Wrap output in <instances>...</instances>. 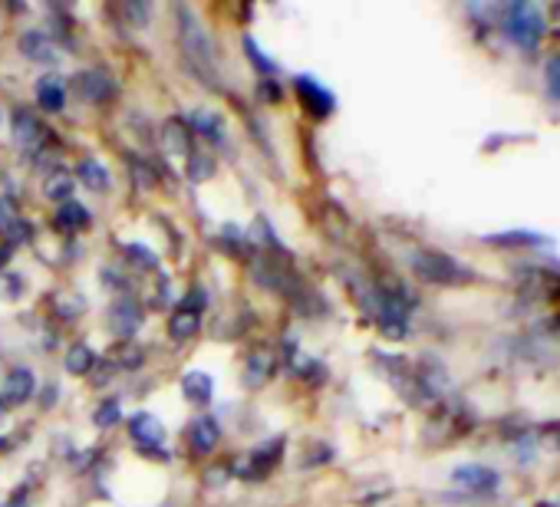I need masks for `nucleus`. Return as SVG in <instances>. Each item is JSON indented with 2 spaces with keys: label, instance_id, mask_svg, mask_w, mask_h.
Returning a JSON list of instances; mask_svg holds the SVG:
<instances>
[{
  "label": "nucleus",
  "instance_id": "1",
  "mask_svg": "<svg viewBox=\"0 0 560 507\" xmlns=\"http://www.w3.org/2000/svg\"><path fill=\"white\" fill-rule=\"evenodd\" d=\"M175 14H178V34H182V50H185L188 70H191L208 90H218V86H221L218 50H214V40H211L208 27L198 21V14H195L188 4H178Z\"/></svg>",
  "mask_w": 560,
  "mask_h": 507
},
{
  "label": "nucleus",
  "instance_id": "2",
  "mask_svg": "<svg viewBox=\"0 0 560 507\" xmlns=\"http://www.w3.org/2000/svg\"><path fill=\"white\" fill-rule=\"evenodd\" d=\"M412 271L425 284H442V287H455V284L475 281L471 268H465L462 261L452 258V254H442V250H416L412 254Z\"/></svg>",
  "mask_w": 560,
  "mask_h": 507
},
{
  "label": "nucleus",
  "instance_id": "3",
  "mask_svg": "<svg viewBox=\"0 0 560 507\" xmlns=\"http://www.w3.org/2000/svg\"><path fill=\"white\" fill-rule=\"evenodd\" d=\"M504 31L511 37V44H517L521 50H537L540 37H544V14L537 4H514L504 14Z\"/></svg>",
  "mask_w": 560,
  "mask_h": 507
},
{
  "label": "nucleus",
  "instance_id": "4",
  "mask_svg": "<svg viewBox=\"0 0 560 507\" xmlns=\"http://www.w3.org/2000/svg\"><path fill=\"white\" fill-rule=\"evenodd\" d=\"M254 278H257V284H264V287H270V291H277V294H291V297H294V294H304L298 274H294L284 261H273V258L257 261V264H254Z\"/></svg>",
  "mask_w": 560,
  "mask_h": 507
},
{
  "label": "nucleus",
  "instance_id": "5",
  "mask_svg": "<svg viewBox=\"0 0 560 507\" xmlns=\"http://www.w3.org/2000/svg\"><path fill=\"white\" fill-rule=\"evenodd\" d=\"M129 435H132V441H136L145 455H162V458H165V451H162V445H165V425H162L155 415H149V412L132 415V418H129Z\"/></svg>",
  "mask_w": 560,
  "mask_h": 507
},
{
  "label": "nucleus",
  "instance_id": "6",
  "mask_svg": "<svg viewBox=\"0 0 560 507\" xmlns=\"http://www.w3.org/2000/svg\"><path fill=\"white\" fill-rule=\"evenodd\" d=\"M18 47H21V54H24L31 63L54 67V63L63 60V47H60L50 34H44V31H27V34H21Z\"/></svg>",
  "mask_w": 560,
  "mask_h": 507
},
{
  "label": "nucleus",
  "instance_id": "7",
  "mask_svg": "<svg viewBox=\"0 0 560 507\" xmlns=\"http://www.w3.org/2000/svg\"><path fill=\"white\" fill-rule=\"evenodd\" d=\"M294 90H298L304 109H307L311 116H317V119H327V116L334 113V106H337L334 93H330L327 86H320V80H314V76H298V80H294Z\"/></svg>",
  "mask_w": 560,
  "mask_h": 507
},
{
  "label": "nucleus",
  "instance_id": "8",
  "mask_svg": "<svg viewBox=\"0 0 560 507\" xmlns=\"http://www.w3.org/2000/svg\"><path fill=\"white\" fill-rule=\"evenodd\" d=\"M73 90H77L80 99H86V103H93V106H103V103H109V99L116 96V83H113V76L103 73V70H86V73H80V76L73 80Z\"/></svg>",
  "mask_w": 560,
  "mask_h": 507
},
{
  "label": "nucleus",
  "instance_id": "9",
  "mask_svg": "<svg viewBox=\"0 0 560 507\" xmlns=\"http://www.w3.org/2000/svg\"><path fill=\"white\" fill-rule=\"evenodd\" d=\"M280 455H284V438H270V441H264V445H257L250 451V458L237 468V474L247 477V481H257L280 461Z\"/></svg>",
  "mask_w": 560,
  "mask_h": 507
},
{
  "label": "nucleus",
  "instance_id": "10",
  "mask_svg": "<svg viewBox=\"0 0 560 507\" xmlns=\"http://www.w3.org/2000/svg\"><path fill=\"white\" fill-rule=\"evenodd\" d=\"M34 392H37V379H34V373H31V369H24V366H18V369H11V373H8V379H4V389H0V405L18 409V405L31 402V399H34Z\"/></svg>",
  "mask_w": 560,
  "mask_h": 507
},
{
  "label": "nucleus",
  "instance_id": "11",
  "mask_svg": "<svg viewBox=\"0 0 560 507\" xmlns=\"http://www.w3.org/2000/svg\"><path fill=\"white\" fill-rule=\"evenodd\" d=\"M14 142L24 152H40L44 142H47V126L31 109H18L14 113Z\"/></svg>",
  "mask_w": 560,
  "mask_h": 507
},
{
  "label": "nucleus",
  "instance_id": "12",
  "mask_svg": "<svg viewBox=\"0 0 560 507\" xmlns=\"http://www.w3.org/2000/svg\"><path fill=\"white\" fill-rule=\"evenodd\" d=\"M109 330L116 333V337H136L139 333V327H142V307L132 300V297H119L113 307H109Z\"/></svg>",
  "mask_w": 560,
  "mask_h": 507
},
{
  "label": "nucleus",
  "instance_id": "13",
  "mask_svg": "<svg viewBox=\"0 0 560 507\" xmlns=\"http://www.w3.org/2000/svg\"><path fill=\"white\" fill-rule=\"evenodd\" d=\"M452 481L458 487L471 491V494H488V491L498 487V474L491 468H485V464H462V468L452 471Z\"/></svg>",
  "mask_w": 560,
  "mask_h": 507
},
{
  "label": "nucleus",
  "instance_id": "14",
  "mask_svg": "<svg viewBox=\"0 0 560 507\" xmlns=\"http://www.w3.org/2000/svg\"><path fill=\"white\" fill-rule=\"evenodd\" d=\"M162 149L175 158H188L191 155V132L182 119H168L162 126Z\"/></svg>",
  "mask_w": 560,
  "mask_h": 507
},
{
  "label": "nucleus",
  "instance_id": "15",
  "mask_svg": "<svg viewBox=\"0 0 560 507\" xmlns=\"http://www.w3.org/2000/svg\"><path fill=\"white\" fill-rule=\"evenodd\" d=\"M218 438H221V428H218V422H214V418H208V415L195 418V422H191V428H188V441H191V448H195V451H201V455L214 451Z\"/></svg>",
  "mask_w": 560,
  "mask_h": 507
},
{
  "label": "nucleus",
  "instance_id": "16",
  "mask_svg": "<svg viewBox=\"0 0 560 507\" xmlns=\"http://www.w3.org/2000/svg\"><path fill=\"white\" fill-rule=\"evenodd\" d=\"M270 373H273V356L267 350H254L247 356V363H244V382H247V389H260L270 379Z\"/></svg>",
  "mask_w": 560,
  "mask_h": 507
},
{
  "label": "nucleus",
  "instance_id": "17",
  "mask_svg": "<svg viewBox=\"0 0 560 507\" xmlns=\"http://www.w3.org/2000/svg\"><path fill=\"white\" fill-rule=\"evenodd\" d=\"M182 392L191 405H208L214 396V382L208 373H185L182 376Z\"/></svg>",
  "mask_w": 560,
  "mask_h": 507
},
{
  "label": "nucleus",
  "instance_id": "18",
  "mask_svg": "<svg viewBox=\"0 0 560 507\" xmlns=\"http://www.w3.org/2000/svg\"><path fill=\"white\" fill-rule=\"evenodd\" d=\"M37 103L47 109V113H60L67 106V86L60 76H44L37 83Z\"/></svg>",
  "mask_w": 560,
  "mask_h": 507
},
{
  "label": "nucleus",
  "instance_id": "19",
  "mask_svg": "<svg viewBox=\"0 0 560 507\" xmlns=\"http://www.w3.org/2000/svg\"><path fill=\"white\" fill-rule=\"evenodd\" d=\"M54 227L63 231V234H73V231H83L90 227V211L77 201H67L57 208V217H54Z\"/></svg>",
  "mask_w": 560,
  "mask_h": 507
},
{
  "label": "nucleus",
  "instance_id": "20",
  "mask_svg": "<svg viewBox=\"0 0 560 507\" xmlns=\"http://www.w3.org/2000/svg\"><path fill=\"white\" fill-rule=\"evenodd\" d=\"M191 132L205 135V139H224V119L214 109H195L185 122Z\"/></svg>",
  "mask_w": 560,
  "mask_h": 507
},
{
  "label": "nucleus",
  "instance_id": "21",
  "mask_svg": "<svg viewBox=\"0 0 560 507\" xmlns=\"http://www.w3.org/2000/svg\"><path fill=\"white\" fill-rule=\"evenodd\" d=\"M198 327H201V314H195V310H175L172 314V320H168V337L172 340H178V343H188L195 333H198Z\"/></svg>",
  "mask_w": 560,
  "mask_h": 507
},
{
  "label": "nucleus",
  "instance_id": "22",
  "mask_svg": "<svg viewBox=\"0 0 560 507\" xmlns=\"http://www.w3.org/2000/svg\"><path fill=\"white\" fill-rule=\"evenodd\" d=\"M80 181H83L90 191H106V188L113 185V178H109L106 165H103V162H96V158H83V162H80Z\"/></svg>",
  "mask_w": 560,
  "mask_h": 507
},
{
  "label": "nucleus",
  "instance_id": "23",
  "mask_svg": "<svg viewBox=\"0 0 560 507\" xmlns=\"http://www.w3.org/2000/svg\"><path fill=\"white\" fill-rule=\"evenodd\" d=\"M93 366H96V353H93L86 343L70 346V353H67V369H70L73 376H86Z\"/></svg>",
  "mask_w": 560,
  "mask_h": 507
},
{
  "label": "nucleus",
  "instance_id": "24",
  "mask_svg": "<svg viewBox=\"0 0 560 507\" xmlns=\"http://www.w3.org/2000/svg\"><path fill=\"white\" fill-rule=\"evenodd\" d=\"M73 175H67V172H54L50 178H47V185H44V194L50 198V201H63L67 204V198L73 194Z\"/></svg>",
  "mask_w": 560,
  "mask_h": 507
},
{
  "label": "nucleus",
  "instance_id": "25",
  "mask_svg": "<svg viewBox=\"0 0 560 507\" xmlns=\"http://www.w3.org/2000/svg\"><path fill=\"white\" fill-rule=\"evenodd\" d=\"M142 350L136 346V343H119L113 353H109V363L116 366V369H139L142 366Z\"/></svg>",
  "mask_w": 560,
  "mask_h": 507
},
{
  "label": "nucleus",
  "instance_id": "26",
  "mask_svg": "<svg viewBox=\"0 0 560 507\" xmlns=\"http://www.w3.org/2000/svg\"><path fill=\"white\" fill-rule=\"evenodd\" d=\"M244 50H247V60L254 63V70H257L264 80H270V76L277 73V63H273V60H270L257 44H254V37H244Z\"/></svg>",
  "mask_w": 560,
  "mask_h": 507
},
{
  "label": "nucleus",
  "instance_id": "27",
  "mask_svg": "<svg viewBox=\"0 0 560 507\" xmlns=\"http://www.w3.org/2000/svg\"><path fill=\"white\" fill-rule=\"evenodd\" d=\"M214 158L211 155H205V152H195V155H188V178L191 181H208V178H214Z\"/></svg>",
  "mask_w": 560,
  "mask_h": 507
},
{
  "label": "nucleus",
  "instance_id": "28",
  "mask_svg": "<svg viewBox=\"0 0 560 507\" xmlns=\"http://www.w3.org/2000/svg\"><path fill=\"white\" fill-rule=\"evenodd\" d=\"M119 418H122V405H119V399H106V402H100V409H96V415H93V422H96L100 428H113Z\"/></svg>",
  "mask_w": 560,
  "mask_h": 507
},
{
  "label": "nucleus",
  "instance_id": "29",
  "mask_svg": "<svg viewBox=\"0 0 560 507\" xmlns=\"http://www.w3.org/2000/svg\"><path fill=\"white\" fill-rule=\"evenodd\" d=\"M126 254H129V261L136 264V268H142V271H152L155 264H159V258L149 250V247H142V244H129L126 247Z\"/></svg>",
  "mask_w": 560,
  "mask_h": 507
},
{
  "label": "nucleus",
  "instance_id": "30",
  "mask_svg": "<svg viewBox=\"0 0 560 507\" xmlns=\"http://www.w3.org/2000/svg\"><path fill=\"white\" fill-rule=\"evenodd\" d=\"M129 172H132V181H136L139 188H155V172H152L142 158H132V162H129Z\"/></svg>",
  "mask_w": 560,
  "mask_h": 507
},
{
  "label": "nucleus",
  "instance_id": "31",
  "mask_svg": "<svg viewBox=\"0 0 560 507\" xmlns=\"http://www.w3.org/2000/svg\"><path fill=\"white\" fill-rule=\"evenodd\" d=\"M8 244H24V240H31L34 237V227H31V221H24V217H18L11 227H8Z\"/></svg>",
  "mask_w": 560,
  "mask_h": 507
},
{
  "label": "nucleus",
  "instance_id": "32",
  "mask_svg": "<svg viewBox=\"0 0 560 507\" xmlns=\"http://www.w3.org/2000/svg\"><path fill=\"white\" fill-rule=\"evenodd\" d=\"M126 17L132 27H145L149 24V8L145 4H126Z\"/></svg>",
  "mask_w": 560,
  "mask_h": 507
},
{
  "label": "nucleus",
  "instance_id": "33",
  "mask_svg": "<svg viewBox=\"0 0 560 507\" xmlns=\"http://www.w3.org/2000/svg\"><path fill=\"white\" fill-rule=\"evenodd\" d=\"M547 86H550L553 96H560V57H553L550 67H547Z\"/></svg>",
  "mask_w": 560,
  "mask_h": 507
},
{
  "label": "nucleus",
  "instance_id": "34",
  "mask_svg": "<svg viewBox=\"0 0 560 507\" xmlns=\"http://www.w3.org/2000/svg\"><path fill=\"white\" fill-rule=\"evenodd\" d=\"M18 221V211H14V204H8V201H0V234H8V227Z\"/></svg>",
  "mask_w": 560,
  "mask_h": 507
},
{
  "label": "nucleus",
  "instance_id": "35",
  "mask_svg": "<svg viewBox=\"0 0 560 507\" xmlns=\"http://www.w3.org/2000/svg\"><path fill=\"white\" fill-rule=\"evenodd\" d=\"M4 287H8V297L18 300L21 291H24V281H21V278H4V281H0V291H4Z\"/></svg>",
  "mask_w": 560,
  "mask_h": 507
},
{
  "label": "nucleus",
  "instance_id": "36",
  "mask_svg": "<svg viewBox=\"0 0 560 507\" xmlns=\"http://www.w3.org/2000/svg\"><path fill=\"white\" fill-rule=\"evenodd\" d=\"M260 96H264V99H280L277 83H273V80H264V83H260Z\"/></svg>",
  "mask_w": 560,
  "mask_h": 507
},
{
  "label": "nucleus",
  "instance_id": "37",
  "mask_svg": "<svg viewBox=\"0 0 560 507\" xmlns=\"http://www.w3.org/2000/svg\"><path fill=\"white\" fill-rule=\"evenodd\" d=\"M205 481H208V487H221L224 484V468H211Z\"/></svg>",
  "mask_w": 560,
  "mask_h": 507
},
{
  "label": "nucleus",
  "instance_id": "38",
  "mask_svg": "<svg viewBox=\"0 0 560 507\" xmlns=\"http://www.w3.org/2000/svg\"><path fill=\"white\" fill-rule=\"evenodd\" d=\"M60 396V389L57 386H47V396H44V405H54V399Z\"/></svg>",
  "mask_w": 560,
  "mask_h": 507
},
{
  "label": "nucleus",
  "instance_id": "39",
  "mask_svg": "<svg viewBox=\"0 0 560 507\" xmlns=\"http://www.w3.org/2000/svg\"><path fill=\"white\" fill-rule=\"evenodd\" d=\"M0 451H8V438H0Z\"/></svg>",
  "mask_w": 560,
  "mask_h": 507
},
{
  "label": "nucleus",
  "instance_id": "40",
  "mask_svg": "<svg viewBox=\"0 0 560 507\" xmlns=\"http://www.w3.org/2000/svg\"><path fill=\"white\" fill-rule=\"evenodd\" d=\"M0 507H14V504H0Z\"/></svg>",
  "mask_w": 560,
  "mask_h": 507
}]
</instances>
